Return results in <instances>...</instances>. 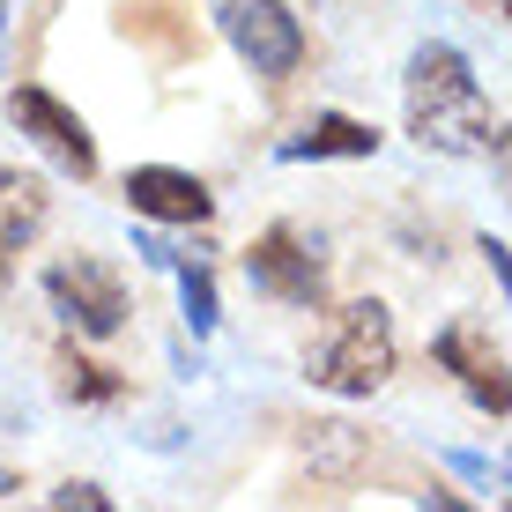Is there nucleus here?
<instances>
[{
	"instance_id": "nucleus-19",
	"label": "nucleus",
	"mask_w": 512,
	"mask_h": 512,
	"mask_svg": "<svg viewBox=\"0 0 512 512\" xmlns=\"http://www.w3.org/2000/svg\"><path fill=\"white\" fill-rule=\"evenodd\" d=\"M8 268H15V253H0V290H8Z\"/></svg>"
},
{
	"instance_id": "nucleus-11",
	"label": "nucleus",
	"mask_w": 512,
	"mask_h": 512,
	"mask_svg": "<svg viewBox=\"0 0 512 512\" xmlns=\"http://www.w3.org/2000/svg\"><path fill=\"white\" fill-rule=\"evenodd\" d=\"M52 394L60 401H75V409H112L119 394H127V379L112 372V364H97V357H82L75 342L52 357Z\"/></svg>"
},
{
	"instance_id": "nucleus-15",
	"label": "nucleus",
	"mask_w": 512,
	"mask_h": 512,
	"mask_svg": "<svg viewBox=\"0 0 512 512\" xmlns=\"http://www.w3.org/2000/svg\"><path fill=\"white\" fill-rule=\"evenodd\" d=\"M52 505H60V512H104V505H112V498H104V490L97 483H60V490H52Z\"/></svg>"
},
{
	"instance_id": "nucleus-4",
	"label": "nucleus",
	"mask_w": 512,
	"mask_h": 512,
	"mask_svg": "<svg viewBox=\"0 0 512 512\" xmlns=\"http://www.w3.org/2000/svg\"><path fill=\"white\" fill-rule=\"evenodd\" d=\"M45 305L60 312V327L90 334V342H112L127 327V275L97 253H75V260H52L45 268Z\"/></svg>"
},
{
	"instance_id": "nucleus-12",
	"label": "nucleus",
	"mask_w": 512,
	"mask_h": 512,
	"mask_svg": "<svg viewBox=\"0 0 512 512\" xmlns=\"http://www.w3.org/2000/svg\"><path fill=\"white\" fill-rule=\"evenodd\" d=\"M45 231V179L38 171H0V253H23Z\"/></svg>"
},
{
	"instance_id": "nucleus-5",
	"label": "nucleus",
	"mask_w": 512,
	"mask_h": 512,
	"mask_svg": "<svg viewBox=\"0 0 512 512\" xmlns=\"http://www.w3.org/2000/svg\"><path fill=\"white\" fill-rule=\"evenodd\" d=\"M245 282H253L268 305H297V312L327 305V260L312 253V238L297 231V223H268V231L245 245Z\"/></svg>"
},
{
	"instance_id": "nucleus-18",
	"label": "nucleus",
	"mask_w": 512,
	"mask_h": 512,
	"mask_svg": "<svg viewBox=\"0 0 512 512\" xmlns=\"http://www.w3.org/2000/svg\"><path fill=\"white\" fill-rule=\"evenodd\" d=\"M8 8H15V0H0V38H8ZM0 67H8V52H0Z\"/></svg>"
},
{
	"instance_id": "nucleus-10",
	"label": "nucleus",
	"mask_w": 512,
	"mask_h": 512,
	"mask_svg": "<svg viewBox=\"0 0 512 512\" xmlns=\"http://www.w3.org/2000/svg\"><path fill=\"white\" fill-rule=\"evenodd\" d=\"M127 38H141L156 60L201 52V30H193V15H179V0H127Z\"/></svg>"
},
{
	"instance_id": "nucleus-7",
	"label": "nucleus",
	"mask_w": 512,
	"mask_h": 512,
	"mask_svg": "<svg viewBox=\"0 0 512 512\" xmlns=\"http://www.w3.org/2000/svg\"><path fill=\"white\" fill-rule=\"evenodd\" d=\"M431 364L461 379V394L475 401L483 416H505L512 409V372H505V342L490 334L483 320H446L431 334Z\"/></svg>"
},
{
	"instance_id": "nucleus-14",
	"label": "nucleus",
	"mask_w": 512,
	"mask_h": 512,
	"mask_svg": "<svg viewBox=\"0 0 512 512\" xmlns=\"http://www.w3.org/2000/svg\"><path fill=\"white\" fill-rule=\"evenodd\" d=\"M357 461H364V438L349 431V423H312V438H305V468L312 475L342 483V475H357Z\"/></svg>"
},
{
	"instance_id": "nucleus-17",
	"label": "nucleus",
	"mask_w": 512,
	"mask_h": 512,
	"mask_svg": "<svg viewBox=\"0 0 512 512\" xmlns=\"http://www.w3.org/2000/svg\"><path fill=\"white\" fill-rule=\"evenodd\" d=\"M15 490H23V475H15V468H0V505H8Z\"/></svg>"
},
{
	"instance_id": "nucleus-8",
	"label": "nucleus",
	"mask_w": 512,
	"mask_h": 512,
	"mask_svg": "<svg viewBox=\"0 0 512 512\" xmlns=\"http://www.w3.org/2000/svg\"><path fill=\"white\" fill-rule=\"evenodd\" d=\"M127 208L141 223H179V231H193V223L216 216V193L179 164H134L127 171Z\"/></svg>"
},
{
	"instance_id": "nucleus-1",
	"label": "nucleus",
	"mask_w": 512,
	"mask_h": 512,
	"mask_svg": "<svg viewBox=\"0 0 512 512\" xmlns=\"http://www.w3.org/2000/svg\"><path fill=\"white\" fill-rule=\"evenodd\" d=\"M401 104H409V134L438 156H505V112L483 97L468 52L431 38L409 52V75H401Z\"/></svg>"
},
{
	"instance_id": "nucleus-9",
	"label": "nucleus",
	"mask_w": 512,
	"mask_h": 512,
	"mask_svg": "<svg viewBox=\"0 0 512 512\" xmlns=\"http://www.w3.org/2000/svg\"><path fill=\"white\" fill-rule=\"evenodd\" d=\"M379 141H386V134L372 127V119L312 112L297 134H282V141H275V156H282V164H334V156H349V164H357V156H379Z\"/></svg>"
},
{
	"instance_id": "nucleus-13",
	"label": "nucleus",
	"mask_w": 512,
	"mask_h": 512,
	"mask_svg": "<svg viewBox=\"0 0 512 512\" xmlns=\"http://www.w3.org/2000/svg\"><path fill=\"white\" fill-rule=\"evenodd\" d=\"M164 275H179L186 327H193V334H216L223 305H216V268H208V253H171V268H164Z\"/></svg>"
},
{
	"instance_id": "nucleus-3",
	"label": "nucleus",
	"mask_w": 512,
	"mask_h": 512,
	"mask_svg": "<svg viewBox=\"0 0 512 512\" xmlns=\"http://www.w3.org/2000/svg\"><path fill=\"white\" fill-rule=\"evenodd\" d=\"M216 30L260 82H290L305 67V23L290 0H216Z\"/></svg>"
},
{
	"instance_id": "nucleus-16",
	"label": "nucleus",
	"mask_w": 512,
	"mask_h": 512,
	"mask_svg": "<svg viewBox=\"0 0 512 512\" xmlns=\"http://www.w3.org/2000/svg\"><path fill=\"white\" fill-rule=\"evenodd\" d=\"M461 475H475V483H490V490H505V461H483V453H446Z\"/></svg>"
},
{
	"instance_id": "nucleus-6",
	"label": "nucleus",
	"mask_w": 512,
	"mask_h": 512,
	"mask_svg": "<svg viewBox=\"0 0 512 512\" xmlns=\"http://www.w3.org/2000/svg\"><path fill=\"white\" fill-rule=\"evenodd\" d=\"M8 119H15V134L38 141V156H45L52 171H67L75 186H90V179H97V134L82 127L75 104H60L52 90L23 82V90H8Z\"/></svg>"
},
{
	"instance_id": "nucleus-2",
	"label": "nucleus",
	"mask_w": 512,
	"mask_h": 512,
	"mask_svg": "<svg viewBox=\"0 0 512 512\" xmlns=\"http://www.w3.org/2000/svg\"><path fill=\"white\" fill-rule=\"evenodd\" d=\"M394 312L379 305V297H357V305L327 312L320 342L305 349V379L320 386V394H342V401H372L386 379H394Z\"/></svg>"
}]
</instances>
